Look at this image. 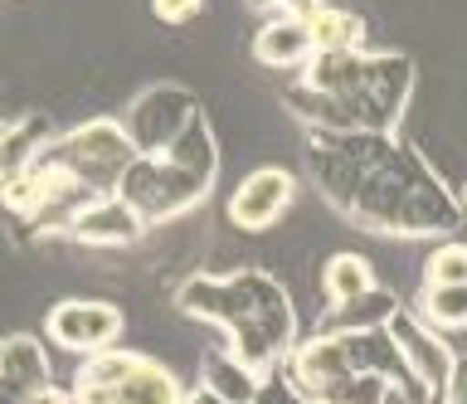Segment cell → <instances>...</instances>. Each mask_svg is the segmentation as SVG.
<instances>
[{
    "label": "cell",
    "instance_id": "obj_1",
    "mask_svg": "<svg viewBox=\"0 0 467 404\" xmlns=\"http://www.w3.org/2000/svg\"><path fill=\"white\" fill-rule=\"evenodd\" d=\"M306 171L317 191L370 234H452L462 224V205L433 166L414 147L389 132H350V137H312Z\"/></svg>",
    "mask_w": 467,
    "mask_h": 404
},
{
    "label": "cell",
    "instance_id": "obj_2",
    "mask_svg": "<svg viewBox=\"0 0 467 404\" xmlns=\"http://www.w3.org/2000/svg\"><path fill=\"white\" fill-rule=\"evenodd\" d=\"M414 93V59L379 49H331L312 54V64L283 93L287 112L312 127V137L350 132H394L404 103Z\"/></svg>",
    "mask_w": 467,
    "mask_h": 404
},
{
    "label": "cell",
    "instance_id": "obj_3",
    "mask_svg": "<svg viewBox=\"0 0 467 404\" xmlns=\"http://www.w3.org/2000/svg\"><path fill=\"white\" fill-rule=\"evenodd\" d=\"M175 307L195 322H210L224 331V351H234L258 375H273L287 366L297 346V312H292L287 287L263 268H234V273H195L181 283Z\"/></svg>",
    "mask_w": 467,
    "mask_h": 404
},
{
    "label": "cell",
    "instance_id": "obj_4",
    "mask_svg": "<svg viewBox=\"0 0 467 404\" xmlns=\"http://www.w3.org/2000/svg\"><path fill=\"white\" fill-rule=\"evenodd\" d=\"M68 399L73 404H181L185 389L156 356L112 346V351H98L83 360Z\"/></svg>",
    "mask_w": 467,
    "mask_h": 404
},
{
    "label": "cell",
    "instance_id": "obj_5",
    "mask_svg": "<svg viewBox=\"0 0 467 404\" xmlns=\"http://www.w3.org/2000/svg\"><path fill=\"white\" fill-rule=\"evenodd\" d=\"M44 156L93 195H117V185L137 161V147H131L122 118H88L68 132H58Z\"/></svg>",
    "mask_w": 467,
    "mask_h": 404
},
{
    "label": "cell",
    "instance_id": "obj_6",
    "mask_svg": "<svg viewBox=\"0 0 467 404\" xmlns=\"http://www.w3.org/2000/svg\"><path fill=\"white\" fill-rule=\"evenodd\" d=\"M117 195H122L127 205L141 214V224L151 229V224H171V220H181V214L200 210L204 200L214 195V176L190 171L185 161H175L171 151L137 156L131 171L122 176V185H117Z\"/></svg>",
    "mask_w": 467,
    "mask_h": 404
},
{
    "label": "cell",
    "instance_id": "obj_7",
    "mask_svg": "<svg viewBox=\"0 0 467 404\" xmlns=\"http://www.w3.org/2000/svg\"><path fill=\"white\" fill-rule=\"evenodd\" d=\"M195 112H200L195 88H185V83H175V78H161V83H146V88L127 103L122 127H127L137 156H161L190 122H195Z\"/></svg>",
    "mask_w": 467,
    "mask_h": 404
},
{
    "label": "cell",
    "instance_id": "obj_8",
    "mask_svg": "<svg viewBox=\"0 0 467 404\" xmlns=\"http://www.w3.org/2000/svg\"><path fill=\"white\" fill-rule=\"evenodd\" d=\"M122 331H127L122 307H112V302H102V297H64L49 307V316H44V337H49L58 351L83 356V360L122 346Z\"/></svg>",
    "mask_w": 467,
    "mask_h": 404
},
{
    "label": "cell",
    "instance_id": "obj_9",
    "mask_svg": "<svg viewBox=\"0 0 467 404\" xmlns=\"http://www.w3.org/2000/svg\"><path fill=\"white\" fill-rule=\"evenodd\" d=\"M385 331L394 337V346H400L404 366H409V375H414V385H419V395L429 404H443L452 375H458V356L448 351V341L438 337L419 312H409V307L394 312Z\"/></svg>",
    "mask_w": 467,
    "mask_h": 404
},
{
    "label": "cell",
    "instance_id": "obj_10",
    "mask_svg": "<svg viewBox=\"0 0 467 404\" xmlns=\"http://www.w3.org/2000/svg\"><path fill=\"white\" fill-rule=\"evenodd\" d=\"M297 191H302V181L292 176L287 166H258L234 185L224 214L239 234H263V229H273L292 205H297Z\"/></svg>",
    "mask_w": 467,
    "mask_h": 404
},
{
    "label": "cell",
    "instance_id": "obj_11",
    "mask_svg": "<svg viewBox=\"0 0 467 404\" xmlns=\"http://www.w3.org/2000/svg\"><path fill=\"white\" fill-rule=\"evenodd\" d=\"M146 224L141 214L127 205L122 195H98L88 210H78V220L64 229L68 243H83V249H131L141 243Z\"/></svg>",
    "mask_w": 467,
    "mask_h": 404
},
{
    "label": "cell",
    "instance_id": "obj_12",
    "mask_svg": "<svg viewBox=\"0 0 467 404\" xmlns=\"http://www.w3.org/2000/svg\"><path fill=\"white\" fill-rule=\"evenodd\" d=\"M248 54H254V64L273 68V74H302L317 54L306 16H263L254 39H248Z\"/></svg>",
    "mask_w": 467,
    "mask_h": 404
},
{
    "label": "cell",
    "instance_id": "obj_13",
    "mask_svg": "<svg viewBox=\"0 0 467 404\" xmlns=\"http://www.w3.org/2000/svg\"><path fill=\"white\" fill-rule=\"evenodd\" d=\"M44 389H49V356L39 337L29 331L0 337V404H29Z\"/></svg>",
    "mask_w": 467,
    "mask_h": 404
},
{
    "label": "cell",
    "instance_id": "obj_14",
    "mask_svg": "<svg viewBox=\"0 0 467 404\" xmlns=\"http://www.w3.org/2000/svg\"><path fill=\"white\" fill-rule=\"evenodd\" d=\"M49 141H54V127L44 112H15V118L0 122V191L29 176L35 161L49 151Z\"/></svg>",
    "mask_w": 467,
    "mask_h": 404
},
{
    "label": "cell",
    "instance_id": "obj_15",
    "mask_svg": "<svg viewBox=\"0 0 467 404\" xmlns=\"http://www.w3.org/2000/svg\"><path fill=\"white\" fill-rule=\"evenodd\" d=\"M200 385H210L224 404H254L258 395V385H263V375L254 366H244L234 351H204V366H200Z\"/></svg>",
    "mask_w": 467,
    "mask_h": 404
},
{
    "label": "cell",
    "instance_id": "obj_16",
    "mask_svg": "<svg viewBox=\"0 0 467 404\" xmlns=\"http://www.w3.org/2000/svg\"><path fill=\"white\" fill-rule=\"evenodd\" d=\"M306 30H312V45L317 54H331V49H365V20L346 5H331V0H317L306 10Z\"/></svg>",
    "mask_w": 467,
    "mask_h": 404
},
{
    "label": "cell",
    "instance_id": "obj_17",
    "mask_svg": "<svg viewBox=\"0 0 467 404\" xmlns=\"http://www.w3.org/2000/svg\"><path fill=\"white\" fill-rule=\"evenodd\" d=\"M370 287H379V278H375V264L365 254L341 249V254H331L327 264H321V293H327L331 307H341V302H350V297H365Z\"/></svg>",
    "mask_w": 467,
    "mask_h": 404
},
{
    "label": "cell",
    "instance_id": "obj_18",
    "mask_svg": "<svg viewBox=\"0 0 467 404\" xmlns=\"http://www.w3.org/2000/svg\"><path fill=\"white\" fill-rule=\"evenodd\" d=\"M394 312H400V297L389 287H370L365 297H350L341 307H331L321 331H379V326H389Z\"/></svg>",
    "mask_w": 467,
    "mask_h": 404
},
{
    "label": "cell",
    "instance_id": "obj_19",
    "mask_svg": "<svg viewBox=\"0 0 467 404\" xmlns=\"http://www.w3.org/2000/svg\"><path fill=\"white\" fill-rule=\"evenodd\" d=\"M433 331H467V283H443V287H423L419 307H414Z\"/></svg>",
    "mask_w": 467,
    "mask_h": 404
},
{
    "label": "cell",
    "instance_id": "obj_20",
    "mask_svg": "<svg viewBox=\"0 0 467 404\" xmlns=\"http://www.w3.org/2000/svg\"><path fill=\"white\" fill-rule=\"evenodd\" d=\"M443 283H467V243L462 239H443L423 258V287H443Z\"/></svg>",
    "mask_w": 467,
    "mask_h": 404
},
{
    "label": "cell",
    "instance_id": "obj_21",
    "mask_svg": "<svg viewBox=\"0 0 467 404\" xmlns=\"http://www.w3.org/2000/svg\"><path fill=\"white\" fill-rule=\"evenodd\" d=\"M385 399H389V380H379V375H350L321 404H385Z\"/></svg>",
    "mask_w": 467,
    "mask_h": 404
},
{
    "label": "cell",
    "instance_id": "obj_22",
    "mask_svg": "<svg viewBox=\"0 0 467 404\" xmlns=\"http://www.w3.org/2000/svg\"><path fill=\"white\" fill-rule=\"evenodd\" d=\"M254 404H306V399L297 395V385H292L287 375H263Z\"/></svg>",
    "mask_w": 467,
    "mask_h": 404
},
{
    "label": "cell",
    "instance_id": "obj_23",
    "mask_svg": "<svg viewBox=\"0 0 467 404\" xmlns=\"http://www.w3.org/2000/svg\"><path fill=\"white\" fill-rule=\"evenodd\" d=\"M204 10V0H151V16L161 25H190Z\"/></svg>",
    "mask_w": 467,
    "mask_h": 404
},
{
    "label": "cell",
    "instance_id": "obj_24",
    "mask_svg": "<svg viewBox=\"0 0 467 404\" xmlns=\"http://www.w3.org/2000/svg\"><path fill=\"white\" fill-rule=\"evenodd\" d=\"M248 5H254L258 16H306L317 0H248Z\"/></svg>",
    "mask_w": 467,
    "mask_h": 404
},
{
    "label": "cell",
    "instance_id": "obj_25",
    "mask_svg": "<svg viewBox=\"0 0 467 404\" xmlns=\"http://www.w3.org/2000/svg\"><path fill=\"white\" fill-rule=\"evenodd\" d=\"M181 404H224V399H219L210 385H195V389H185V399H181Z\"/></svg>",
    "mask_w": 467,
    "mask_h": 404
},
{
    "label": "cell",
    "instance_id": "obj_26",
    "mask_svg": "<svg viewBox=\"0 0 467 404\" xmlns=\"http://www.w3.org/2000/svg\"><path fill=\"white\" fill-rule=\"evenodd\" d=\"M29 404H73V399L64 395V389H54V385H49V389H44V395H35Z\"/></svg>",
    "mask_w": 467,
    "mask_h": 404
}]
</instances>
